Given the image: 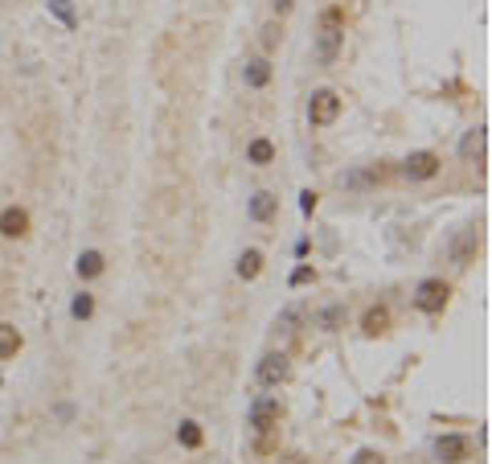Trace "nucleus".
I'll return each instance as SVG.
<instances>
[{"label":"nucleus","mask_w":492,"mask_h":464,"mask_svg":"<svg viewBox=\"0 0 492 464\" xmlns=\"http://www.w3.org/2000/svg\"><path fill=\"white\" fill-rule=\"evenodd\" d=\"M246 156H250V165H271V161H275V144H271V140H255Z\"/></svg>","instance_id":"412c9836"},{"label":"nucleus","mask_w":492,"mask_h":464,"mask_svg":"<svg viewBox=\"0 0 492 464\" xmlns=\"http://www.w3.org/2000/svg\"><path fill=\"white\" fill-rule=\"evenodd\" d=\"M262 271V251H242V255H238V276H242V280H255V276H259Z\"/></svg>","instance_id":"dca6fc26"},{"label":"nucleus","mask_w":492,"mask_h":464,"mask_svg":"<svg viewBox=\"0 0 492 464\" xmlns=\"http://www.w3.org/2000/svg\"><path fill=\"white\" fill-rule=\"evenodd\" d=\"M476 251H480V234L476 231H463L456 238V243H451V263H459V267H468L472 263V255Z\"/></svg>","instance_id":"9b49d317"},{"label":"nucleus","mask_w":492,"mask_h":464,"mask_svg":"<svg viewBox=\"0 0 492 464\" xmlns=\"http://www.w3.org/2000/svg\"><path fill=\"white\" fill-rule=\"evenodd\" d=\"M287 374H292V365H287L283 353H267V358L259 362V382L262 386H279V382H287Z\"/></svg>","instance_id":"6e6552de"},{"label":"nucleus","mask_w":492,"mask_h":464,"mask_svg":"<svg viewBox=\"0 0 492 464\" xmlns=\"http://www.w3.org/2000/svg\"><path fill=\"white\" fill-rule=\"evenodd\" d=\"M308 280H316V271H312V267H295V271H292L295 288H299V283H308Z\"/></svg>","instance_id":"a878e982"},{"label":"nucleus","mask_w":492,"mask_h":464,"mask_svg":"<svg viewBox=\"0 0 492 464\" xmlns=\"http://www.w3.org/2000/svg\"><path fill=\"white\" fill-rule=\"evenodd\" d=\"M341 316H344V308L341 304H332V308H324V313H320V329H337V325H341Z\"/></svg>","instance_id":"5701e85b"},{"label":"nucleus","mask_w":492,"mask_h":464,"mask_svg":"<svg viewBox=\"0 0 492 464\" xmlns=\"http://www.w3.org/2000/svg\"><path fill=\"white\" fill-rule=\"evenodd\" d=\"M250 428L255 431H275L279 428V398L262 395L250 403Z\"/></svg>","instance_id":"39448f33"},{"label":"nucleus","mask_w":492,"mask_h":464,"mask_svg":"<svg viewBox=\"0 0 492 464\" xmlns=\"http://www.w3.org/2000/svg\"><path fill=\"white\" fill-rule=\"evenodd\" d=\"M299 321H304V308H299V304H292V308H283V313H279L275 329L283 333V337H292V333L299 329Z\"/></svg>","instance_id":"a211bd4d"},{"label":"nucleus","mask_w":492,"mask_h":464,"mask_svg":"<svg viewBox=\"0 0 492 464\" xmlns=\"http://www.w3.org/2000/svg\"><path fill=\"white\" fill-rule=\"evenodd\" d=\"M16 349H21L16 325H0V362H4V358H16Z\"/></svg>","instance_id":"f3484780"},{"label":"nucleus","mask_w":492,"mask_h":464,"mask_svg":"<svg viewBox=\"0 0 492 464\" xmlns=\"http://www.w3.org/2000/svg\"><path fill=\"white\" fill-rule=\"evenodd\" d=\"M361 329H365V337H381V333L390 329V308H386V304L365 308V316H361Z\"/></svg>","instance_id":"f8f14e48"},{"label":"nucleus","mask_w":492,"mask_h":464,"mask_svg":"<svg viewBox=\"0 0 492 464\" xmlns=\"http://www.w3.org/2000/svg\"><path fill=\"white\" fill-rule=\"evenodd\" d=\"M484 152H488V128H472L459 140V156L463 161H484Z\"/></svg>","instance_id":"9d476101"},{"label":"nucleus","mask_w":492,"mask_h":464,"mask_svg":"<svg viewBox=\"0 0 492 464\" xmlns=\"http://www.w3.org/2000/svg\"><path fill=\"white\" fill-rule=\"evenodd\" d=\"M447 300H451V288H447L443 280H423L419 288H414V308L426 313V316L443 313V308H447Z\"/></svg>","instance_id":"f257e3e1"},{"label":"nucleus","mask_w":492,"mask_h":464,"mask_svg":"<svg viewBox=\"0 0 492 464\" xmlns=\"http://www.w3.org/2000/svg\"><path fill=\"white\" fill-rule=\"evenodd\" d=\"M386 177H390L386 165H369V168H357V173H341L337 181H341V189H369V185H381Z\"/></svg>","instance_id":"0eeeda50"},{"label":"nucleus","mask_w":492,"mask_h":464,"mask_svg":"<svg viewBox=\"0 0 492 464\" xmlns=\"http://www.w3.org/2000/svg\"><path fill=\"white\" fill-rule=\"evenodd\" d=\"M275 214H279V198H275V193H267V189H262V193L250 198V218H255V222H271Z\"/></svg>","instance_id":"4468645a"},{"label":"nucleus","mask_w":492,"mask_h":464,"mask_svg":"<svg viewBox=\"0 0 492 464\" xmlns=\"http://www.w3.org/2000/svg\"><path fill=\"white\" fill-rule=\"evenodd\" d=\"M279 37H283V34H279V25H267V29H262V50H275Z\"/></svg>","instance_id":"393cba45"},{"label":"nucleus","mask_w":492,"mask_h":464,"mask_svg":"<svg viewBox=\"0 0 492 464\" xmlns=\"http://www.w3.org/2000/svg\"><path fill=\"white\" fill-rule=\"evenodd\" d=\"M299 210H304V214H312V210H316V193H312V189H304V193H299Z\"/></svg>","instance_id":"bb28decb"},{"label":"nucleus","mask_w":492,"mask_h":464,"mask_svg":"<svg viewBox=\"0 0 492 464\" xmlns=\"http://www.w3.org/2000/svg\"><path fill=\"white\" fill-rule=\"evenodd\" d=\"M177 440L185 448H201V440H205V435H201V423H193V419H185V423H180L177 428Z\"/></svg>","instance_id":"4be33fe9"},{"label":"nucleus","mask_w":492,"mask_h":464,"mask_svg":"<svg viewBox=\"0 0 492 464\" xmlns=\"http://www.w3.org/2000/svg\"><path fill=\"white\" fill-rule=\"evenodd\" d=\"M242 79H246L250 91H262V86L271 83V62H267V58H250L246 70H242Z\"/></svg>","instance_id":"ddd939ff"},{"label":"nucleus","mask_w":492,"mask_h":464,"mask_svg":"<svg viewBox=\"0 0 492 464\" xmlns=\"http://www.w3.org/2000/svg\"><path fill=\"white\" fill-rule=\"evenodd\" d=\"M70 316H74V321H91V316H95V296H91V292H78L74 304H70Z\"/></svg>","instance_id":"aec40b11"},{"label":"nucleus","mask_w":492,"mask_h":464,"mask_svg":"<svg viewBox=\"0 0 492 464\" xmlns=\"http://www.w3.org/2000/svg\"><path fill=\"white\" fill-rule=\"evenodd\" d=\"M341 46H344V25H320V41H316L320 66H332L337 54H341Z\"/></svg>","instance_id":"20e7f679"},{"label":"nucleus","mask_w":492,"mask_h":464,"mask_svg":"<svg viewBox=\"0 0 492 464\" xmlns=\"http://www.w3.org/2000/svg\"><path fill=\"white\" fill-rule=\"evenodd\" d=\"M74 267H78L82 280H95V276H103V255H98V251H82Z\"/></svg>","instance_id":"2eb2a0df"},{"label":"nucleus","mask_w":492,"mask_h":464,"mask_svg":"<svg viewBox=\"0 0 492 464\" xmlns=\"http://www.w3.org/2000/svg\"><path fill=\"white\" fill-rule=\"evenodd\" d=\"M353 464H386V456H381V452H374V448H365V452H357V456H353Z\"/></svg>","instance_id":"b1692460"},{"label":"nucleus","mask_w":492,"mask_h":464,"mask_svg":"<svg viewBox=\"0 0 492 464\" xmlns=\"http://www.w3.org/2000/svg\"><path fill=\"white\" fill-rule=\"evenodd\" d=\"M341 116V95L337 91H312V99H308V119H312V128H328L332 119Z\"/></svg>","instance_id":"f03ea898"},{"label":"nucleus","mask_w":492,"mask_h":464,"mask_svg":"<svg viewBox=\"0 0 492 464\" xmlns=\"http://www.w3.org/2000/svg\"><path fill=\"white\" fill-rule=\"evenodd\" d=\"M292 4L295 0H275V13H292Z\"/></svg>","instance_id":"cd10ccee"},{"label":"nucleus","mask_w":492,"mask_h":464,"mask_svg":"<svg viewBox=\"0 0 492 464\" xmlns=\"http://www.w3.org/2000/svg\"><path fill=\"white\" fill-rule=\"evenodd\" d=\"M49 13L62 21L66 29H74V25H78V13H74V4H70V0H49Z\"/></svg>","instance_id":"6ab92c4d"},{"label":"nucleus","mask_w":492,"mask_h":464,"mask_svg":"<svg viewBox=\"0 0 492 464\" xmlns=\"http://www.w3.org/2000/svg\"><path fill=\"white\" fill-rule=\"evenodd\" d=\"M435 456H439L443 464H463L468 456H472V440H468V435H459V431L439 435V440H435Z\"/></svg>","instance_id":"7ed1b4c3"},{"label":"nucleus","mask_w":492,"mask_h":464,"mask_svg":"<svg viewBox=\"0 0 492 464\" xmlns=\"http://www.w3.org/2000/svg\"><path fill=\"white\" fill-rule=\"evenodd\" d=\"M402 173H406L410 181H431L435 173H439V156L435 152H410L406 156V165H402Z\"/></svg>","instance_id":"423d86ee"},{"label":"nucleus","mask_w":492,"mask_h":464,"mask_svg":"<svg viewBox=\"0 0 492 464\" xmlns=\"http://www.w3.org/2000/svg\"><path fill=\"white\" fill-rule=\"evenodd\" d=\"M0 234H4V238H25V234H29V214H25L21 206H9V210L0 214Z\"/></svg>","instance_id":"1a4fd4ad"}]
</instances>
